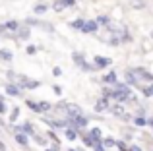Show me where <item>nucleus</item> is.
I'll return each mask as SVG.
<instances>
[{
  "label": "nucleus",
  "instance_id": "1",
  "mask_svg": "<svg viewBox=\"0 0 153 151\" xmlns=\"http://www.w3.org/2000/svg\"><path fill=\"white\" fill-rule=\"evenodd\" d=\"M14 83H18V85L22 87L23 91H27V89H37V87H41V81H39V79H33V78H29V76H23V74H16Z\"/></svg>",
  "mask_w": 153,
  "mask_h": 151
},
{
  "label": "nucleus",
  "instance_id": "2",
  "mask_svg": "<svg viewBox=\"0 0 153 151\" xmlns=\"http://www.w3.org/2000/svg\"><path fill=\"white\" fill-rule=\"evenodd\" d=\"M72 62H74L79 70H83V72H95V70H97L93 64H89V62L85 60V54H83V53H78V50H74V53H72Z\"/></svg>",
  "mask_w": 153,
  "mask_h": 151
},
{
  "label": "nucleus",
  "instance_id": "3",
  "mask_svg": "<svg viewBox=\"0 0 153 151\" xmlns=\"http://www.w3.org/2000/svg\"><path fill=\"white\" fill-rule=\"evenodd\" d=\"M132 70V74L136 76V79H138L140 83H142V85H151L153 83V74L151 72H147L146 68H130Z\"/></svg>",
  "mask_w": 153,
  "mask_h": 151
},
{
  "label": "nucleus",
  "instance_id": "4",
  "mask_svg": "<svg viewBox=\"0 0 153 151\" xmlns=\"http://www.w3.org/2000/svg\"><path fill=\"white\" fill-rule=\"evenodd\" d=\"M108 113L112 114V116L116 118H122V120H130V114L124 110V105H120V103H111V109H108Z\"/></svg>",
  "mask_w": 153,
  "mask_h": 151
},
{
  "label": "nucleus",
  "instance_id": "5",
  "mask_svg": "<svg viewBox=\"0 0 153 151\" xmlns=\"http://www.w3.org/2000/svg\"><path fill=\"white\" fill-rule=\"evenodd\" d=\"M23 25V21H19V19H8L6 23H2L0 25V29H2V33H18V29Z\"/></svg>",
  "mask_w": 153,
  "mask_h": 151
},
{
  "label": "nucleus",
  "instance_id": "6",
  "mask_svg": "<svg viewBox=\"0 0 153 151\" xmlns=\"http://www.w3.org/2000/svg\"><path fill=\"white\" fill-rule=\"evenodd\" d=\"M4 91H6L10 97H23V93H25V91H23L18 83H10V81L4 85Z\"/></svg>",
  "mask_w": 153,
  "mask_h": 151
},
{
  "label": "nucleus",
  "instance_id": "7",
  "mask_svg": "<svg viewBox=\"0 0 153 151\" xmlns=\"http://www.w3.org/2000/svg\"><path fill=\"white\" fill-rule=\"evenodd\" d=\"M124 79H126V85H130V87H136V89H140L142 91V83L138 81V79H136V76L132 74V70L128 68V70H124Z\"/></svg>",
  "mask_w": 153,
  "mask_h": 151
},
{
  "label": "nucleus",
  "instance_id": "8",
  "mask_svg": "<svg viewBox=\"0 0 153 151\" xmlns=\"http://www.w3.org/2000/svg\"><path fill=\"white\" fill-rule=\"evenodd\" d=\"M93 66L97 70H105V68H108V66H112V60L111 58H107V56H93Z\"/></svg>",
  "mask_w": 153,
  "mask_h": 151
},
{
  "label": "nucleus",
  "instance_id": "9",
  "mask_svg": "<svg viewBox=\"0 0 153 151\" xmlns=\"http://www.w3.org/2000/svg\"><path fill=\"white\" fill-rule=\"evenodd\" d=\"M108 109H111V101H108V99L99 97L97 101H95V107H93L95 113H108Z\"/></svg>",
  "mask_w": 153,
  "mask_h": 151
},
{
  "label": "nucleus",
  "instance_id": "10",
  "mask_svg": "<svg viewBox=\"0 0 153 151\" xmlns=\"http://www.w3.org/2000/svg\"><path fill=\"white\" fill-rule=\"evenodd\" d=\"M103 85H108V87H114L116 83H118V76H116V72L114 70H111V72H107L103 76Z\"/></svg>",
  "mask_w": 153,
  "mask_h": 151
},
{
  "label": "nucleus",
  "instance_id": "11",
  "mask_svg": "<svg viewBox=\"0 0 153 151\" xmlns=\"http://www.w3.org/2000/svg\"><path fill=\"white\" fill-rule=\"evenodd\" d=\"M74 6H76V0H56V2L52 4V10L62 12V10H66V8H74Z\"/></svg>",
  "mask_w": 153,
  "mask_h": 151
},
{
  "label": "nucleus",
  "instance_id": "12",
  "mask_svg": "<svg viewBox=\"0 0 153 151\" xmlns=\"http://www.w3.org/2000/svg\"><path fill=\"white\" fill-rule=\"evenodd\" d=\"M29 37H31V27H27V25H22L18 29V33H14L16 41H27Z\"/></svg>",
  "mask_w": 153,
  "mask_h": 151
},
{
  "label": "nucleus",
  "instance_id": "13",
  "mask_svg": "<svg viewBox=\"0 0 153 151\" xmlns=\"http://www.w3.org/2000/svg\"><path fill=\"white\" fill-rule=\"evenodd\" d=\"M97 29H99V23L95 21V19H87L85 27L82 29V33L83 35H93V33H97Z\"/></svg>",
  "mask_w": 153,
  "mask_h": 151
},
{
  "label": "nucleus",
  "instance_id": "14",
  "mask_svg": "<svg viewBox=\"0 0 153 151\" xmlns=\"http://www.w3.org/2000/svg\"><path fill=\"white\" fill-rule=\"evenodd\" d=\"M14 140H16V144H18L19 147L29 149V136H25V134L18 132V134H14Z\"/></svg>",
  "mask_w": 153,
  "mask_h": 151
},
{
  "label": "nucleus",
  "instance_id": "15",
  "mask_svg": "<svg viewBox=\"0 0 153 151\" xmlns=\"http://www.w3.org/2000/svg\"><path fill=\"white\" fill-rule=\"evenodd\" d=\"M79 138H82V141H83V145H85V147L93 149V145H95V140L89 136V132H82V134H79Z\"/></svg>",
  "mask_w": 153,
  "mask_h": 151
},
{
  "label": "nucleus",
  "instance_id": "16",
  "mask_svg": "<svg viewBox=\"0 0 153 151\" xmlns=\"http://www.w3.org/2000/svg\"><path fill=\"white\" fill-rule=\"evenodd\" d=\"M49 4H43V2H39V4H35L33 6V14L35 16H41V14H45V12H49Z\"/></svg>",
  "mask_w": 153,
  "mask_h": 151
},
{
  "label": "nucleus",
  "instance_id": "17",
  "mask_svg": "<svg viewBox=\"0 0 153 151\" xmlns=\"http://www.w3.org/2000/svg\"><path fill=\"white\" fill-rule=\"evenodd\" d=\"M95 21L99 23V27H108V25H112V19H111V16H97L95 18Z\"/></svg>",
  "mask_w": 153,
  "mask_h": 151
},
{
  "label": "nucleus",
  "instance_id": "18",
  "mask_svg": "<svg viewBox=\"0 0 153 151\" xmlns=\"http://www.w3.org/2000/svg\"><path fill=\"white\" fill-rule=\"evenodd\" d=\"M25 105L29 110H33L35 114H41V107H39V101H31V99H25Z\"/></svg>",
  "mask_w": 153,
  "mask_h": 151
},
{
  "label": "nucleus",
  "instance_id": "19",
  "mask_svg": "<svg viewBox=\"0 0 153 151\" xmlns=\"http://www.w3.org/2000/svg\"><path fill=\"white\" fill-rule=\"evenodd\" d=\"M64 138H66L68 141H76V140L79 138V134L76 132L74 128H66V130H64Z\"/></svg>",
  "mask_w": 153,
  "mask_h": 151
},
{
  "label": "nucleus",
  "instance_id": "20",
  "mask_svg": "<svg viewBox=\"0 0 153 151\" xmlns=\"http://www.w3.org/2000/svg\"><path fill=\"white\" fill-rule=\"evenodd\" d=\"M85 21H87L85 18H78V19H74V21H70V27L72 29H79L82 31L83 27H85Z\"/></svg>",
  "mask_w": 153,
  "mask_h": 151
},
{
  "label": "nucleus",
  "instance_id": "21",
  "mask_svg": "<svg viewBox=\"0 0 153 151\" xmlns=\"http://www.w3.org/2000/svg\"><path fill=\"white\" fill-rule=\"evenodd\" d=\"M33 140L37 141V145H41V147H45V149H47V145H49V138H47V136H41V134H35Z\"/></svg>",
  "mask_w": 153,
  "mask_h": 151
},
{
  "label": "nucleus",
  "instance_id": "22",
  "mask_svg": "<svg viewBox=\"0 0 153 151\" xmlns=\"http://www.w3.org/2000/svg\"><path fill=\"white\" fill-rule=\"evenodd\" d=\"M0 60H4V62H12V60H14V54H12L8 49H0Z\"/></svg>",
  "mask_w": 153,
  "mask_h": 151
},
{
  "label": "nucleus",
  "instance_id": "23",
  "mask_svg": "<svg viewBox=\"0 0 153 151\" xmlns=\"http://www.w3.org/2000/svg\"><path fill=\"white\" fill-rule=\"evenodd\" d=\"M134 126L136 128H146V126H149V124H147L146 116H134Z\"/></svg>",
  "mask_w": 153,
  "mask_h": 151
},
{
  "label": "nucleus",
  "instance_id": "24",
  "mask_svg": "<svg viewBox=\"0 0 153 151\" xmlns=\"http://www.w3.org/2000/svg\"><path fill=\"white\" fill-rule=\"evenodd\" d=\"M45 136L51 140V145H60V140H58V136L54 134V130H47V134H45Z\"/></svg>",
  "mask_w": 153,
  "mask_h": 151
},
{
  "label": "nucleus",
  "instance_id": "25",
  "mask_svg": "<svg viewBox=\"0 0 153 151\" xmlns=\"http://www.w3.org/2000/svg\"><path fill=\"white\" fill-rule=\"evenodd\" d=\"M103 145H105V149H112V147H116V140L107 136V138H103Z\"/></svg>",
  "mask_w": 153,
  "mask_h": 151
},
{
  "label": "nucleus",
  "instance_id": "26",
  "mask_svg": "<svg viewBox=\"0 0 153 151\" xmlns=\"http://www.w3.org/2000/svg\"><path fill=\"white\" fill-rule=\"evenodd\" d=\"M89 136L93 138V140H103V132H101V128H89Z\"/></svg>",
  "mask_w": 153,
  "mask_h": 151
},
{
  "label": "nucleus",
  "instance_id": "27",
  "mask_svg": "<svg viewBox=\"0 0 153 151\" xmlns=\"http://www.w3.org/2000/svg\"><path fill=\"white\" fill-rule=\"evenodd\" d=\"M19 113H22V110H19V107H14V109L10 110V122L12 124H14L16 120H18V116H19Z\"/></svg>",
  "mask_w": 153,
  "mask_h": 151
},
{
  "label": "nucleus",
  "instance_id": "28",
  "mask_svg": "<svg viewBox=\"0 0 153 151\" xmlns=\"http://www.w3.org/2000/svg\"><path fill=\"white\" fill-rule=\"evenodd\" d=\"M130 144H126V140H116V149L118 151H128Z\"/></svg>",
  "mask_w": 153,
  "mask_h": 151
},
{
  "label": "nucleus",
  "instance_id": "29",
  "mask_svg": "<svg viewBox=\"0 0 153 151\" xmlns=\"http://www.w3.org/2000/svg\"><path fill=\"white\" fill-rule=\"evenodd\" d=\"M142 95H143V97H147V99L153 97V85H143L142 87Z\"/></svg>",
  "mask_w": 153,
  "mask_h": 151
},
{
  "label": "nucleus",
  "instance_id": "30",
  "mask_svg": "<svg viewBox=\"0 0 153 151\" xmlns=\"http://www.w3.org/2000/svg\"><path fill=\"white\" fill-rule=\"evenodd\" d=\"M93 151H107V149H105V145H103V140H95Z\"/></svg>",
  "mask_w": 153,
  "mask_h": 151
},
{
  "label": "nucleus",
  "instance_id": "31",
  "mask_svg": "<svg viewBox=\"0 0 153 151\" xmlns=\"http://www.w3.org/2000/svg\"><path fill=\"white\" fill-rule=\"evenodd\" d=\"M25 53L29 54V56H33V54L37 53V47H35V45H29V47H27V49H25Z\"/></svg>",
  "mask_w": 153,
  "mask_h": 151
},
{
  "label": "nucleus",
  "instance_id": "32",
  "mask_svg": "<svg viewBox=\"0 0 153 151\" xmlns=\"http://www.w3.org/2000/svg\"><path fill=\"white\" fill-rule=\"evenodd\" d=\"M52 76H56V78L62 76V68H60V66H54V68H52Z\"/></svg>",
  "mask_w": 153,
  "mask_h": 151
},
{
  "label": "nucleus",
  "instance_id": "33",
  "mask_svg": "<svg viewBox=\"0 0 153 151\" xmlns=\"http://www.w3.org/2000/svg\"><path fill=\"white\" fill-rule=\"evenodd\" d=\"M52 91H54V93H56V95H62V89H60V87H58V85H52Z\"/></svg>",
  "mask_w": 153,
  "mask_h": 151
},
{
  "label": "nucleus",
  "instance_id": "34",
  "mask_svg": "<svg viewBox=\"0 0 153 151\" xmlns=\"http://www.w3.org/2000/svg\"><path fill=\"white\" fill-rule=\"evenodd\" d=\"M0 151H6V145H4V141L0 140Z\"/></svg>",
  "mask_w": 153,
  "mask_h": 151
},
{
  "label": "nucleus",
  "instance_id": "35",
  "mask_svg": "<svg viewBox=\"0 0 153 151\" xmlns=\"http://www.w3.org/2000/svg\"><path fill=\"white\" fill-rule=\"evenodd\" d=\"M45 151H52V149H51V147H47V149H45Z\"/></svg>",
  "mask_w": 153,
  "mask_h": 151
},
{
  "label": "nucleus",
  "instance_id": "36",
  "mask_svg": "<svg viewBox=\"0 0 153 151\" xmlns=\"http://www.w3.org/2000/svg\"><path fill=\"white\" fill-rule=\"evenodd\" d=\"M68 151H78V149H68Z\"/></svg>",
  "mask_w": 153,
  "mask_h": 151
},
{
  "label": "nucleus",
  "instance_id": "37",
  "mask_svg": "<svg viewBox=\"0 0 153 151\" xmlns=\"http://www.w3.org/2000/svg\"><path fill=\"white\" fill-rule=\"evenodd\" d=\"M0 37H2V29H0Z\"/></svg>",
  "mask_w": 153,
  "mask_h": 151
},
{
  "label": "nucleus",
  "instance_id": "38",
  "mask_svg": "<svg viewBox=\"0 0 153 151\" xmlns=\"http://www.w3.org/2000/svg\"><path fill=\"white\" fill-rule=\"evenodd\" d=\"M151 39H153V31H151Z\"/></svg>",
  "mask_w": 153,
  "mask_h": 151
}]
</instances>
